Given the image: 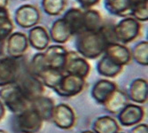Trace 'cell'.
<instances>
[{
	"mask_svg": "<svg viewBox=\"0 0 148 133\" xmlns=\"http://www.w3.org/2000/svg\"><path fill=\"white\" fill-rule=\"evenodd\" d=\"M90 64L88 60L81 56L76 51H68L64 73L78 75L86 79L90 75Z\"/></svg>",
	"mask_w": 148,
	"mask_h": 133,
	"instance_id": "ba28073f",
	"label": "cell"
},
{
	"mask_svg": "<svg viewBox=\"0 0 148 133\" xmlns=\"http://www.w3.org/2000/svg\"><path fill=\"white\" fill-rule=\"evenodd\" d=\"M68 0H42V8L50 16H58L66 10Z\"/></svg>",
	"mask_w": 148,
	"mask_h": 133,
	"instance_id": "83f0119b",
	"label": "cell"
},
{
	"mask_svg": "<svg viewBox=\"0 0 148 133\" xmlns=\"http://www.w3.org/2000/svg\"><path fill=\"white\" fill-rule=\"evenodd\" d=\"M5 114V105L3 104V102L0 100V121L4 118Z\"/></svg>",
	"mask_w": 148,
	"mask_h": 133,
	"instance_id": "d6a6232c",
	"label": "cell"
},
{
	"mask_svg": "<svg viewBox=\"0 0 148 133\" xmlns=\"http://www.w3.org/2000/svg\"><path fill=\"white\" fill-rule=\"evenodd\" d=\"M131 57L137 63L142 66L148 65V42L141 41L133 47Z\"/></svg>",
	"mask_w": 148,
	"mask_h": 133,
	"instance_id": "f1b7e54d",
	"label": "cell"
},
{
	"mask_svg": "<svg viewBox=\"0 0 148 133\" xmlns=\"http://www.w3.org/2000/svg\"><path fill=\"white\" fill-rule=\"evenodd\" d=\"M93 130L95 133H118L120 127L115 119L109 115H104L95 121Z\"/></svg>",
	"mask_w": 148,
	"mask_h": 133,
	"instance_id": "d4e9b609",
	"label": "cell"
},
{
	"mask_svg": "<svg viewBox=\"0 0 148 133\" xmlns=\"http://www.w3.org/2000/svg\"><path fill=\"white\" fill-rule=\"evenodd\" d=\"M21 59L0 57V87L16 83L23 69Z\"/></svg>",
	"mask_w": 148,
	"mask_h": 133,
	"instance_id": "8992f818",
	"label": "cell"
},
{
	"mask_svg": "<svg viewBox=\"0 0 148 133\" xmlns=\"http://www.w3.org/2000/svg\"><path fill=\"white\" fill-rule=\"evenodd\" d=\"M75 36L76 51L86 60H93L102 56L109 43L103 29L97 32L82 31Z\"/></svg>",
	"mask_w": 148,
	"mask_h": 133,
	"instance_id": "6da1fadb",
	"label": "cell"
},
{
	"mask_svg": "<svg viewBox=\"0 0 148 133\" xmlns=\"http://www.w3.org/2000/svg\"><path fill=\"white\" fill-rule=\"evenodd\" d=\"M131 17L136 19L139 22H145L148 21V0L139 3L133 4Z\"/></svg>",
	"mask_w": 148,
	"mask_h": 133,
	"instance_id": "f546056e",
	"label": "cell"
},
{
	"mask_svg": "<svg viewBox=\"0 0 148 133\" xmlns=\"http://www.w3.org/2000/svg\"><path fill=\"white\" fill-rule=\"evenodd\" d=\"M118 87L115 83L107 79H101L93 85L91 90L92 98L98 103L104 104L112 93L117 90Z\"/></svg>",
	"mask_w": 148,
	"mask_h": 133,
	"instance_id": "ac0fdd59",
	"label": "cell"
},
{
	"mask_svg": "<svg viewBox=\"0 0 148 133\" xmlns=\"http://www.w3.org/2000/svg\"><path fill=\"white\" fill-rule=\"evenodd\" d=\"M115 41L127 45L136 40L141 33V23L131 16L121 20L112 28Z\"/></svg>",
	"mask_w": 148,
	"mask_h": 133,
	"instance_id": "3957f363",
	"label": "cell"
},
{
	"mask_svg": "<svg viewBox=\"0 0 148 133\" xmlns=\"http://www.w3.org/2000/svg\"><path fill=\"white\" fill-rule=\"evenodd\" d=\"M14 128L20 133H36L43 126V119L32 108L15 114Z\"/></svg>",
	"mask_w": 148,
	"mask_h": 133,
	"instance_id": "5b68a950",
	"label": "cell"
},
{
	"mask_svg": "<svg viewBox=\"0 0 148 133\" xmlns=\"http://www.w3.org/2000/svg\"><path fill=\"white\" fill-rule=\"evenodd\" d=\"M130 133H148V126L145 123L137 124L131 130Z\"/></svg>",
	"mask_w": 148,
	"mask_h": 133,
	"instance_id": "1f68e13d",
	"label": "cell"
},
{
	"mask_svg": "<svg viewBox=\"0 0 148 133\" xmlns=\"http://www.w3.org/2000/svg\"><path fill=\"white\" fill-rule=\"evenodd\" d=\"M104 27L101 13L93 8L84 10V31L97 32Z\"/></svg>",
	"mask_w": 148,
	"mask_h": 133,
	"instance_id": "603a6c76",
	"label": "cell"
},
{
	"mask_svg": "<svg viewBox=\"0 0 148 133\" xmlns=\"http://www.w3.org/2000/svg\"><path fill=\"white\" fill-rule=\"evenodd\" d=\"M84 10L90 9L99 4L101 0H76Z\"/></svg>",
	"mask_w": 148,
	"mask_h": 133,
	"instance_id": "4dcf8cb0",
	"label": "cell"
},
{
	"mask_svg": "<svg viewBox=\"0 0 148 133\" xmlns=\"http://www.w3.org/2000/svg\"><path fill=\"white\" fill-rule=\"evenodd\" d=\"M0 133H7L5 130H0Z\"/></svg>",
	"mask_w": 148,
	"mask_h": 133,
	"instance_id": "8d00e7d4",
	"label": "cell"
},
{
	"mask_svg": "<svg viewBox=\"0 0 148 133\" xmlns=\"http://www.w3.org/2000/svg\"><path fill=\"white\" fill-rule=\"evenodd\" d=\"M64 74L65 73L63 71L54 70L47 68L38 75V78L41 80V82L43 83L45 87H48L54 90L55 87L59 84Z\"/></svg>",
	"mask_w": 148,
	"mask_h": 133,
	"instance_id": "484cf974",
	"label": "cell"
},
{
	"mask_svg": "<svg viewBox=\"0 0 148 133\" xmlns=\"http://www.w3.org/2000/svg\"><path fill=\"white\" fill-rule=\"evenodd\" d=\"M129 104V98L120 90H115L103 104L107 112L111 114H119L124 106Z\"/></svg>",
	"mask_w": 148,
	"mask_h": 133,
	"instance_id": "44dd1931",
	"label": "cell"
},
{
	"mask_svg": "<svg viewBox=\"0 0 148 133\" xmlns=\"http://www.w3.org/2000/svg\"><path fill=\"white\" fill-rule=\"evenodd\" d=\"M85 85L84 78L65 73L53 90L61 97H74L80 94L84 90Z\"/></svg>",
	"mask_w": 148,
	"mask_h": 133,
	"instance_id": "52a82bcc",
	"label": "cell"
},
{
	"mask_svg": "<svg viewBox=\"0 0 148 133\" xmlns=\"http://www.w3.org/2000/svg\"><path fill=\"white\" fill-rule=\"evenodd\" d=\"M131 0H105V7L111 14L118 17H129L132 11Z\"/></svg>",
	"mask_w": 148,
	"mask_h": 133,
	"instance_id": "7402d4cb",
	"label": "cell"
},
{
	"mask_svg": "<svg viewBox=\"0 0 148 133\" xmlns=\"http://www.w3.org/2000/svg\"><path fill=\"white\" fill-rule=\"evenodd\" d=\"M29 45L34 49L43 51L50 45V36L47 29L43 26H35L30 29L28 36Z\"/></svg>",
	"mask_w": 148,
	"mask_h": 133,
	"instance_id": "9a60e30c",
	"label": "cell"
},
{
	"mask_svg": "<svg viewBox=\"0 0 148 133\" xmlns=\"http://www.w3.org/2000/svg\"><path fill=\"white\" fill-rule=\"evenodd\" d=\"M49 36L50 39L52 40V42L58 45L66 44L73 37V35L69 26L66 25V23L62 18L56 20L52 23L49 32Z\"/></svg>",
	"mask_w": 148,
	"mask_h": 133,
	"instance_id": "2e32d148",
	"label": "cell"
},
{
	"mask_svg": "<svg viewBox=\"0 0 148 133\" xmlns=\"http://www.w3.org/2000/svg\"><path fill=\"white\" fill-rule=\"evenodd\" d=\"M68 51H69L61 45H49L43 52L45 66L48 69L64 72Z\"/></svg>",
	"mask_w": 148,
	"mask_h": 133,
	"instance_id": "30bf717a",
	"label": "cell"
},
{
	"mask_svg": "<svg viewBox=\"0 0 148 133\" xmlns=\"http://www.w3.org/2000/svg\"><path fill=\"white\" fill-rule=\"evenodd\" d=\"M41 20L39 9L33 5H23L16 9L14 13L15 23L22 29H31L37 26Z\"/></svg>",
	"mask_w": 148,
	"mask_h": 133,
	"instance_id": "9c48e42d",
	"label": "cell"
},
{
	"mask_svg": "<svg viewBox=\"0 0 148 133\" xmlns=\"http://www.w3.org/2000/svg\"><path fill=\"white\" fill-rule=\"evenodd\" d=\"M51 121L60 129L69 130L75 125V114L71 106L61 103L54 106Z\"/></svg>",
	"mask_w": 148,
	"mask_h": 133,
	"instance_id": "7c38bea8",
	"label": "cell"
},
{
	"mask_svg": "<svg viewBox=\"0 0 148 133\" xmlns=\"http://www.w3.org/2000/svg\"><path fill=\"white\" fill-rule=\"evenodd\" d=\"M15 84L18 85L26 99L30 101V103L36 98L44 95L45 85L38 77L29 71L28 68L22 69Z\"/></svg>",
	"mask_w": 148,
	"mask_h": 133,
	"instance_id": "277c9868",
	"label": "cell"
},
{
	"mask_svg": "<svg viewBox=\"0 0 148 133\" xmlns=\"http://www.w3.org/2000/svg\"><path fill=\"white\" fill-rule=\"evenodd\" d=\"M123 70V66H120L110 60L107 56L103 54L101 59L97 64V71L98 73L105 77L114 78L120 75Z\"/></svg>",
	"mask_w": 148,
	"mask_h": 133,
	"instance_id": "cb8c5ba5",
	"label": "cell"
},
{
	"mask_svg": "<svg viewBox=\"0 0 148 133\" xmlns=\"http://www.w3.org/2000/svg\"><path fill=\"white\" fill-rule=\"evenodd\" d=\"M0 100L14 114H18L30 108V101L26 99L16 84L1 87Z\"/></svg>",
	"mask_w": 148,
	"mask_h": 133,
	"instance_id": "7a4b0ae2",
	"label": "cell"
},
{
	"mask_svg": "<svg viewBox=\"0 0 148 133\" xmlns=\"http://www.w3.org/2000/svg\"><path fill=\"white\" fill-rule=\"evenodd\" d=\"M118 133H119V132H118Z\"/></svg>",
	"mask_w": 148,
	"mask_h": 133,
	"instance_id": "74e56055",
	"label": "cell"
},
{
	"mask_svg": "<svg viewBox=\"0 0 148 133\" xmlns=\"http://www.w3.org/2000/svg\"><path fill=\"white\" fill-rule=\"evenodd\" d=\"M9 3V0H0V9L7 8Z\"/></svg>",
	"mask_w": 148,
	"mask_h": 133,
	"instance_id": "e575fe53",
	"label": "cell"
},
{
	"mask_svg": "<svg viewBox=\"0 0 148 133\" xmlns=\"http://www.w3.org/2000/svg\"><path fill=\"white\" fill-rule=\"evenodd\" d=\"M28 36L26 34L17 31L12 32L5 40V51L7 56L21 59L29 48Z\"/></svg>",
	"mask_w": 148,
	"mask_h": 133,
	"instance_id": "8fae6325",
	"label": "cell"
},
{
	"mask_svg": "<svg viewBox=\"0 0 148 133\" xmlns=\"http://www.w3.org/2000/svg\"><path fill=\"white\" fill-rule=\"evenodd\" d=\"M104 54L116 64L123 66L128 65L132 60L130 50L125 45L120 44L118 42L107 44Z\"/></svg>",
	"mask_w": 148,
	"mask_h": 133,
	"instance_id": "4fadbf2b",
	"label": "cell"
},
{
	"mask_svg": "<svg viewBox=\"0 0 148 133\" xmlns=\"http://www.w3.org/2000/svg\"><path fill=\"white\" fill-rule=\"evenodd\" d=\"M31 108L41 116L43 121H51L53 108L55 106V103L52 99L42 95L36 99L32 100L30 103Z\"/></svg>",
	"mask_w": 148,
	"mask_h": 133,
	"instance_id": "d6986e66",
	"label": "cell"
},
{
	"mask_svg": "<svg viewBox=\"0 0 148 133\" xmlns=\"http://www.w3.org/2000/svg\"><path fill=\"white\" fill-rule=\"evenodd\" d=\"M62 19L65 21L66 25L73 35V36L84 31V10L73 7L69 9L65 12Z\"/></svg>",
	"mask_w": 148,
	"mask_h": 133,
	"instance_id": "e0dca14e",
	"label": "cell"
},
{
	"mask_svg": "<svg viewBox=\"0 0 148 133\" xmlns=\"http://www.w3.org/2000/svg\"><path fill=\"white\" fill-rule=\"evenodd\" d=\"M148 97V84L145 79L137 78L130 84L129 89V99L134 102L143 104Z\"/></svg>",
	"mask_w": 148,
	"mask_h": 133,
	"instance_id": "ffe728a7",
	"label": "cell"
},
{
	"mask_svg": "<svg viewBox=\"0 0 148 133\" xmlns=\"http://www.w3.org/2000/svg\"><path fill=\"white\" fill-rule=\"evenodd\" d=\"M145 116L144 109L141 106L134 104H127L124 108L118 114L120 123L125 127L138 124Z\"/></svg>",
	"mask_w": 148,
	"mask_h": 133,
	"instance_id": "5bb4252c",
	"label": "cell"
},
{
	"mask_svg": "<svg viewBox=\"0 0 148 133\" xmlns=\"http://www.w3.org/2000/svg\"><path fill=\"white\" fill-rule=\"evenodd\" d=\"M81 133H95V132L91 131V130H85V131H83V132H81Z\"/></svg>",
	"mask_w": 148,
	"mask_h": 133,
	"instance_id": "d590c367",
	"label": "cell"
},
{
	"mask_svg": "<svg viewBox=\"0 0 148 133\" xmlns=\"http://www.w3.org/2000/svg\"><path fill=\"white\" fill-rule=\"evenodd\" d=\"M5 50V42H0V57H3Z\"/></svg>",
	"mask_w": 148,
	"mask_h": 133,
	"instance_id": "836d02e7",
	"label": "cell"
},
{
	"mask_svg": "<svg viewBox=\"0 0 148 133\" xmlns=\"http://www.w3.org/2000/svg\"><path fill=\"white\" fill-rule=\"evenodd\" d=\"M13 29L14 26L7 8L0 9V42H5L8 36L13 32Z\"/></svg>",
	"mask_w": 148,
	"mask_h": 133,
	"instance_id": "4316f807",
	"label": "cell"
}]
</instances>
